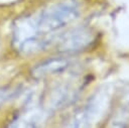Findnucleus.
Instances as JSON below:
<instances>
[{"instance_id": "obj_1", "label": "nucleus", "mask_w": 129, "mask_h": 128, "mask_svg": "<svg viewBox=\"0 0 129 128\" xmlns=\"http://www.w3.org/2000/svg\"><path fill=\"white\" fill-rule=\"evenodd\" d=\"M79 7L70 1L60 2L44 10L36 17L38 33H47L56 30L72 22L79 16Z\"/></svg>"}, {"instance_id": "obj_2", "label": "nucleus", "mask_w": 129, "mask_h": 128, "mask_svg": "<svg viewBox=\"0 0 129 128\" xmlns=\"http://www.w3.org/2000/svg\"><path fill=\"white\" fill-rule=\"evenodd\" d=\"M92 40V34L85 30H75L72 33L67 34L62 40H60L59 48L64 51L79 50L84 48Z\"/></svg>"}, {"instance_id": "obj_3", "label": "nucleus", "mask_w": 129, "mask_h": 128, "mask_svg": "<svg viewBox=\"0 0 129 128\" xmlns=\"http://www.w3.org/2000/svg\"><path fill=\"white\" fill-rule=\"evenodd\" d=\"M68 67V61L62 58H53L50 60H46L39 66H37L33 70V75L37 77L45 76L48 74L58 73L64 70Z\"/></svg>"}, {"instance_id": "obj_4", "label": "nucleus", "mask_w": 129, "mask_h": 128, "mask_svg": "<svg viewBox=\"0 0 129 128\" xmlns=\"http://www.w3.org/2000/svg\"><path fill=\"white\" fill-rule=\"evenodd\" d=\"M16 93H17L16 89H12L9 87L1 88L0 89V107H2L6 102L11 100L16 95Z\"/></svg>"}]
</instances>
